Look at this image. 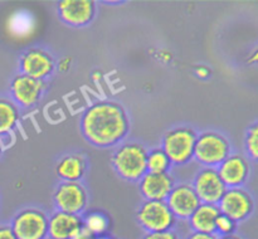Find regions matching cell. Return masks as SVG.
<instances>
[{"instance_id": "cell-1", "label": "cell", "mask_w": 258, "mask_h": 239, "mask_svg": "<svg viewBox=\"0 0 258 239\" xmlns=\"http://www.w3.org/2000/svg\"><path fill=\"white\" fill-rule=\"evenodd\" d=\"M130 130L128 116L120 103L100 101L85 111L81 118L82 135L91 145L100 148L120 143Z\"/></svg>"}, {"instance_id": "cell-2", "label": "cell", "mask_w": 258, "mask_h": 239, "mask_svg": "<svg viewBox=\"0 0 258 239\" xmlns=\"http://www.w3.org/2000/svg\"><path fill=\"white\" fill-rule=\"evenodd\" d=\"M148 150L138 142H127L116 148L112 155V166L120 178L127 181H139L146 173Z\"/></svg>"}, {"instance_id": "cell-3", "label": "cell", "mask_w": 258, "mask_h": 239, "mask_svg": "<svg viewBox=\"0 0 258 239\" xmlns=\"http://www.w3.org/2000/svg\"><path fill=\"white\" fill-rule=\"evenodd\" d=\"M231 155L229 141L214 131H206L197 135L193 158L204 168H217Z\"/></svg>"}, {"instance_id": "cell-4", "label": "cell", "mask_w": 258, "mask_h": 239, "mask_svg": "<svg viewBox=\"0 0 258 239\" xmlns=\"http://www.w3.org/2000/svg\"><path fill=\"white\" fill-rule=\"evenodd\" d=\"M197 132L189 126H180L169 130L164 135L161 148L171 165H185L193 158Z\"/></svg>"}, {"instance_id": "cell-5", "label": "cell", "mask_w": 258, "mask_h": 239, "mask_svg": "<svg viewBox=\"0 0 258 239\" xmlns=\"http://www.w3.org/2000/svg\"><path fill=\"white\" fill-rule=\"evenodd\" d=\"M136 220L146 233L173 230L176 218L165 201L145 200L136 211Z\"/></svg>"}, {"instance_id": "cell-6", "label": "cell", "mask_w": 258, "mask_h": 239, "mask_svg": "<svg viewBox=\"0 0 258 239\" xmlns=\"http://www.w3.org/2000/svg\"><path fill=\"white\" fill-rule=\"evenodd\" d=\"M10 226L17 239L48 238V216L40 209H23L15 214Z\"/></svg>"}, {"instance_id": "cell-7", "label": "cell", "mask_w": 258, "mask_h": 239, "mask_svg": "<svg viewBox=\"0 0 258 239\" xmlns=\"http://www.w3.org/2000/svg\"><path fill=\"white\" fill-rule=\"evenodd\" d=\"M53 201L58 211L80 215L87 206V191L82 184L62 181L53 193Z\"/></svg>"}, {"instance_id": "cell-8", "label": "cell", "mask_w": 258, "mask_h": 239, "mask_svg": "<svg viewBox=\"0 0 258 239\" xmlns=\"http://www.w3.org/2000/svg\"><path fill=\"white\" fill-rule=\"evenodd\" d=\"M217 205L221 214L228 216L236 223H239L251 215L254 203L248 191L242 188H232L227 189Z\"/></svg>"}, {"instance_id": "cell-9", "label": "cell", "mask_w": 258, "mask_h": 239, "mask_svg": "<svg viewBox=\"0 0 258 239\" xmlns=\"http://www.w3.org/2000/svg\"><path fill=\"white\" fill-rule=\"evenodd\" d=\"M191 186L202 204L217 205L227 190L216 168H203L199 170Z\"/></svg>"}, {"instance_id": "cell-10", "label": "cell", "mask_w": 258, "mask_h": 239, "mask_svg": "<svg viewBox=\"0 0 258 239\" xmlns=\"http://www.w3.org/2000/svg\"><path fill=\"white\" fill-rule=\"evenodd\" d=\"M165 203L176 220H188L202 204L190 184H175Z\"/></svg>"}, {"instance_id": "cell-11", "label": "cell", "mask_w": 258, "mask_h": 239, "mask_svg": "<svg viewBox=\"0 0 258 239\" xmlns=\"http://www.w3.org/2000/svg\"><path fill=\"white\" fill-rule=\"evenodd\" d=\"M19 63L22 74L38 81H44L49 77L55 68L52 54L40 48H32L23 53Z\"/></svg>"}, {"instance_id": "cell-12", "label": "cell", "mask_w": 258, "mask_h": 239, "mask_svg": "<svg viewBox=\"0 0 258 239\" xmlns=\"http://www.w3.org/2000/svg\"><path fill=\"white\" fill-rule=\"evenodd\" d=\"M44 90V81L34 79L22 73L15 75L10 83V92H12L14 103L24 108L37 105L42 98Z\"/></svg>"}, {"instance_id": "cell-13", "label": "cell", "mask_w": 258, "mask_h": 239, "mask_svg": "<svg viewBox=\"0 0 258 239\" xmlns=\"http://www.w3.org/2000/svg\"><path fill=\"white\" fill-rule=\"evenodd\" d=\"M60 20L71 27H85L96 15V4L91 0H63L57 4Z\"/></svg>"}, {"instance_id": "cell-14", "label": "cell", "mask_w": 258, "mask_h": 239, "mask_svg": "<svg viewBox=\"0 0 258 239\" xmlns=\"http://www.w3.org/2000/svg\"><path fill=\"white\" fill-rule=\"evenodd\" d=\"M216 169L227 189L241 188L249 175L248 160L239 153L229 155Z\"/></svg>"}, {"instance_id": "cell-15", "label": "cell", "mask_w": 258, "mask_h": 239, "mask_svg": "<svg viewBox=\"0 0 258 239\" xmlns=\"http://www.w3.org/2000/svg\"><path fill=\"white\" fill-rule=\"evenodd\" d=\"M175 185V180L170 173H146L139 180V190L145 200L165 201Z\"/></svg>"}, {"instance_id": "cell-16", "label": "cell", "mask_w": 258, "mask_h": 239, "mask_svg": "<svg viewBox=\"0 0 258 239\" xmlns=\"http://www.w3.org/2000/svg\"><path fill=\"white\" fill-rule=\"evenodd\" d=\"M83 228L81 215L54 211L48 216V238L49 239H73Z\"/></svg>"}, {"instance_id": "cell-17", "label": "cell", "mask_w": 258, "mask_h": 239, "mask_svg": "<svg viewBox=\"0 0 258 239\" xmlns=\"http://www.w3.org/2000/svg\"><path fill=\"white\" fill-rule=\"evenodd\" d=\"M87 171V161L81 153H67L55 164V174L62 181L80 183Z\"/></svg>"}, {"instance_id": "cell-18", "label": "cell", "mask_w": 258, "mask_h": 239, "mask_svg": "<svg viewBox=\"0 0 258 239\" xmlns=\"http://www.w3.org/2000/svg\"><path fill=\"white\" fill-rule=\"evenodd\" d=\"M221 214L216 204H201L188 219L191 230L198 233L216 234V220Z\"/></svg>"}, {"instance_id": "cell-19", "label": "cell", "mask_w": 258, "mask_h": 239, "mask_svg": "<svg viewBox=\"0 0 258 239\" xmlns=\"http://www.w3.org/2000/svg\"><path fill=\"white\" fill-rule=\"evenodd\" d=\"M19 121V111L13 101L0 97V136L13 131Z\"/></svg>"}, {"instance_id": "cell-20", "label": "cell", "mask_w": 258, "mask_h": 239, "mask_svg": "<svg viewBox=\"0 0 258 239\" xmlns=\"http://www.w3.org/2000/svg\"><path fill=\"white\" fill-rule=\"evenodd\" d=\"M171 169V163L166 153L164 152L161 147L153 148L148 151V157H146V170L148 173L155 174H165L169 173Z\"/></svg>"}, {"instance_id": "cell-21", "label": "cell", "mask_w": 258, "mask_h": 239, "mask_svg": "<svg viewBox=\"0 0 258 239\" xmlns=\"http://www.w3.org/2000/svg\"><path fill=\"white\" fill-rule=\"evenodd\" d=\"M83 226H85L92 235H103L108 228V219L105 214L91 213L83 219Z\"/></svg>"}, {"instance_id": "cell-22", "label": "cell", "mask_w": 258, "mask_h": 239, "mask_svg": "<svg viewBox=\"0 0 258 239\" xmlns=\"http://www.w3.org/2000/svg\"><path fill=\"white\" fill-rule=\"evenodd\" d=\"M244 146L248 156L253 160H256L258 156V128L257 123L252 125L247 130L246 138H244Z\"/></svg>"}, {"instance_id": "cell-23", "label": "cell", "mask_w": 258, "mask_h": 239, "mask_svg": "<svg viewBox=\"0 0 258 239\" xmlns=\"http://www.w3.org/2000/svg\"><path fill=\"white\" fill-rule=\"evenodd\" d=\"M236 228V221H233L231 218L223 215V214H219L218 218H217L216 220V235L217 234H218L219 236L231 235V234L234 233Z\"/></svg>"}, {"instance_id": "cell-24", "label": "cell", "mask_w": 258, "mask_h": 239, "mask_svg": "<svg viewBox=\"0 0 258 239\" xmlns=\"http://www.w3.org/2000/svg\"><path fill=\"white\" fill-rule=\"evenodd\" d=\"M143 239H179V235L174 230L159 231V233H146Z\"/></svg>"}, {"instance_id": "cell-25", "label": "cell", "mask_w": 258, "mask_h": 239, "mask_svg": "<svg viewBox=\"0 0 258 239\" xmlns=\"http://www.w3.org/2000/svg\"><path fill=\"white\" fill-rule=\"evenodd\" d=\"M0 239H17L12 230V226L8 225V224L0 225Z\"/></svg>"}, {"instance_id": "cell-26", "label": "cell", "mask_w": 258, "mask_h": 239, "mask_svg": "<svg viewBox=\"0 0 258 239\" xmlns=\"http://www.w3.org/2000/svg\"><path fill=\"white\" fill-rule=\"evenodd\" d=\"M186 239H217L216 234H206V233H198V231H193L189 234Z\"/></svg>"}, {"instance_id": "cell-27", "label": "cell", "mask_w": 258, "mask_h": 239, "mask_svg": "<svg viewBox=\"0 0 258 239\" xmlns=\"http://www.w3.org/2000/svg\"><path fill=\"white\" fill-rule=\"evenodd\" d=\"M71 62H72V59H71V58H67V57L63 58V59H60L59 62H58V65H57L58 70H59V72H67V70L71 68Z\"/></svg>"}, {"instance_id": "cell-28", "label": "cell", "mask_w": 258, "mask_h": 239, "mask_svg": "<svg viewBox=\"0 0 258 239\" xmlns=\"http://www.w3.org/2000/svg\"><path fill=\"white\" fill-rule=\"evenodd\" d=\"M196 74L198 75L199 78H203V79H206V78H208L209 74H211V70H209L207 67H203V65H202V67L197 68Z\"/></svg>"}, {"instance_id": "cell-29", "label": "cell", "mask_w": 258, "mask_h": 239, "mask_svg": "<svg viewBox=\"0 0 258 239\" xmlns=\"http://www.w3.org/2000/svg\"><path fill=\"white\" fill-rule=\"evenodd\" d=\"M217 239H241L238 235H234V234H231V235H224V236H219Z\"/></svg>"}, {"instance_id": "cell-30", "label": "cell", "mask_w": 258, "mask_h": 239, "mask_svg": "<svg viewBox=\"0 0 258 239\" xmlns=\"http://www.w3.org/2000/svg\"><path fill=\"white\" fill-rule=\"evenodd\" d=\"M95 239H111V238H110V236H107V235H105V234H103V235L95 236Z\"/></svg>"}, {"instance_id": "cell-31", "label": "cell", "mask_w": 258, "mask_h": 239, "mask_svg": "<svg viewBox=\"0 0 258 239\" xmlns=\"http://www.w3.org/2000/svg\"><path fill=\"white\" fill-rule=\"evenodd\" d=\"M3 142H2V138H0V156H2V153H3Z\"/></svg>"}]
</instances>
